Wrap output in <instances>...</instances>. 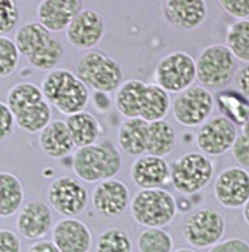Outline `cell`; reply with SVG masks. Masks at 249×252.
Instances as JSON below:
<instances>
[{"label":"cell","mask_w":249,"mask_h":252,"mask_svg":"<svg viewBox=\"0 0 249 252\" xmlns=\"http://www.w3.org/2000/svg\"><path fill=\"white\" fill-rule=\"evenodd\" d=\"M21 180L10 172H0V218L15 216L24 202Z\"/></svg>","instance_id":"27"},{"label":"cell","mask_w":249,"mask_h":252,"mask_svg":"<svg viewBox=\"0 0 249 252\" xmlns=\"http://www.w3.org/2000/svg\"><path fill=\"white\" fill-rule=\"evenodd\" d=\"M52 242L61 252H90L93 246V234L81 220L65 218L54 225Z\"/></svg>","instance_id":"18"},{"label":"cell","mask_w":249,"mask_h":252,"mask_svg":"<svg viewBox=\"0 0 249 252\" xmlns=\"http://www.w3.org/2000/svg\"><path fill=\"white\" fill-rule=\"evenodd\" d=\"M209 252H249V244L244 239L231 237L218 241L210 247Z\"/></svg>","instance_id":"37"},{"label":"cell","mask_w":249,"mask_h":252,"mask_svg":"<svg viewBox=\"0 0 249 252\" xmlns=\"http://www.w3.org/2000/svg\"><path fill=\"white\" fill-rule=\"evenodd\" d=\"M146 83L140 80H128L116 90L114 103L118 112L126 119L138 118V98Z\"/></svg>","instance_id":"28"},{"label":"cell","mask_w":249,"mask_h":252,"mask_svg":"<svg viewBox=\"0 0 249 252\" xmlns=\"http://www.w3.org/2000/svg\"><path fill=\"white\" fill-rule=\"evenodd\" d=\"M93 103L97 111L99 112H105L107 111L111 106V99L108 94L95 92L93 96Z\"/></svg>","instance_id":"41"},{"label":"cell","mask_w":249,"mask_h":252,"mask_svg":"<svg viewBox=\"0 0 249 252\" xmlns=\"http://www.w3.org/2000/svg\"><path fill=\"white\" fill-rule=\"evenodd\" d=\"M171 107V97L156 84H145L138 99L139 118L146 122L162 120Z\"/></svg>","instance_id":"24"},{"label":"cell","mask_w":249,"mask_h":252,"mask_svg":"<svg viewBox=\"0 0 249 252\" xmlns=\"http://www.w3.org/2000/svg\"><path fill=\"white\" fill-rule=\"evenodd\" d=\"M122 156L120 150L110 141L78 148L73 157V171L79 180L94 184L113 179L121 170Z\"/></svg>","instance_id":"4"},{"label":"cell","mask_w":249,"mask_h":252,"mask_svg":"<svg viewBox=\"0 0 249 252\" xmlns=\"http://www.w3.org/2000/svg\"><path fill=\"white\" fill-rule=\"evenodd\" d=\"M224 217L217 210L204 208L190 214L184 221L183 235L187 243L206 249L220 241L225 234Z\"/></svg>","instance_id":"10"},{"label":"cell","mask_w":249,"mask_h":252,"mask_svg":"<svg viewBox=\"0 0 249 252\" xmlns=\"http://www.w3.org/2000/svg\"><path fill=\"white\" fill-rule=\"evenodd\" d=\"M14 43L28 64L38 71H52L63 59L61 43L38 21L21 25L15 33Z\"/></svg>","instance_id":"1"},{"label":"cell","mask_w":249,"mask_h":252,"mask_svg":"<svg viewBox=\"0 0 249 252\" xmlns=\"http://www.w3.org/2000/svg\"><path fill=\"white\" fill-rule=\"evenodd\" d=\"M15 120L7 104L0 101V141L7 138L13 131Z\"/></svg>","instance_id":"39"},{"label":"cell","mask_w":249,"mask_h":252,"mask_svg":"<svg viewBox=\"0 0 249 252\" xmlns=\"http://www.w3.org/2000/svg\"><path fill=\"white\" fill-rule=\"evenodd\" d=\"M162 9L167 22L179 31L198 29L208 16V4L204 0H167Z\"/></svg>","instance_id":"17"},{"label":"cell","mask_w":249,"mask_h":252,"mask_svg":"<svg viewBox=\"0 0 249 252\" xmlns=\"http://www.w3.org/2000/svg\"><path fill=\"white\" fill-rule=\"evenodd\" d=\"M27 252H61L50 240H37L30 245Z\"/></svg>","instance_id":"42"},{"label":"cell","mask_w":249,"mask_h":252,"mask_svg":"<svg viewBox=\"0 0 249 252\" xmlns=\"http://www.w3.org/2000/svg\"><path fill=\"white\" fill-rule=\"evenodd\" d=\"M6 104L15 123L28 133L40 132L52 121L51 105L44 98L40 87L33 83L13 86L7 94Z\"/></svg>","instance_id":"2"},{"label":"cell","mask_w":249,"mask_h":252,"mask_svg":"<svg viewBox=\"0 0 249 252\" xmlns=\"http://www.w3.org/2000/svg\"><path fill=\"white\" fill-rule=\"evenodd\" d=\"M130 177L133 184L141 190L162 188L170 183V166L164 158L142 155L133 161Z\"/></svg>","instance_id":"21"},{"label":"cell","mask_w":249,"mask_h":252,"mask_svg":"<svg viewBox=\"0 0 249 252\" xmlns=\"http://www.w3.org/2000/svg\"><path fill=\"white\" fill-rule=\"evenodd\" d=\"M231 153L235 162L246 169L249 166V137L248 132H242L237 135L231 146Z\"/></svg>","instance_id":"35"},{"label":"cell","mask_w":249,"mask_h":252,"mask_svg":"<svg viewBox=\"0 0 249 252\" xmlns=\"http://www.w3.org/2000/svg\"><path fill=\"white\" fill-rule=\"evenodd\" d=\"M132 242L123 229L108 228L98 236L95 252H132Z\"/></svg>","instance_id":"32"},{"label":"cell","mask_w":249,"mask_h":252,"mask_svg":"<svg viewBox=\"0 0 249 252\" xmlns=\"http://www.w3.org/2000/svg\"><path fill=\"white\" fill-rule=\"evenodd\" d=\"M49 204L59 215L65 218L80 216L89 204V192L83 183L71 176L54 179L47 192Z\"/></svg>","instance_id":"12"},{"label":"cell","mask_w":249,"mask_h":252,"mask_svg":"<svg viewBox=\"0 0 249 252\" xmlns=\"http://www.w3.org/2000/svg\"><path fill=\"white\" fill-rule=\"evenodd\" d=\"M249 67L248 64H244L243 67H241V69H239L233 76L234 79V83L235 86L237 88V92L240 93L241 94H243L244 96H248V93H249V73H248Z\"/></svg>","instance_id":"40"},{"label":"cell","mask_w":249,"mask_h":252,"mask_svg":"<svg viewBox=\"0 0 249 252\" xmlns=\"http://www.w3.org/2000/svg\"><path fill=\"white\" fill-rule=\"evenodd\" d=\"M20 19L19 8L13 0H0V35L13 30Z\"/></svg>","instance_id":"34"},{"label":"cell","mask_w":249,"mask_h":252,"mask_svg":"<svg viewBox=\"0 0 249 252\" xmlns=\"http://www.w3.org/2000/svg\"><path fill=\"white\" fill-rule=\"evenodd\" d=\"M215 107L213 94L202 86H191L179 93L172 102L174 119L184 127L201 126L212 115Z\"/></svg>","instance_id":"11"},{"label":"cell","mask_w":249,"mask_h":252,"mask_svg":"<svg viewBox=\"0 0 249 252\" xmlns=\"http://www.w3.org/2000/svg\"><path fill=\"white\" fill-rule=\"evenodd\" d=\"M105 33L102 16L92 8L83 9L66 29L68 42L79 50H92L97 46Z\"/></svg>","instance_id":"15"},{"label":"cell","mask_w":249,"mask_h":252,"mask_svg":"<svg viewBox=\"0 0 249 252\" xmlns=\"http://www.w3.org/2000/svg\"><path fill=\"white\" fill-rule=\"evenodd\" d=\"M16 229L28 240H41L51 230L53 215L48 205L32 200L21 207L17 213Z\"/></svg>","instance_id":"19"},{"label":"cell","mask_w":249,"mask_h":252,"mask_svg":"<svg viewBox=\"0 0 249 252\" xmlns=\"http://www.w3.org/2000/svg\"><path fill=\"white\" fill-rule=\"evenodd\" d=\"M242 217H243V220H244L246 225H248V204H246L242 208Z\"/></svg>","instance_id":"43"},{"label":"cell","mask_w":249,"mask_h":252,"mask_svg":"<svg viewBox=\"0 0 249 252\" xmlns=\"http://www.w3.org/2000/svg\"><path fill=\"white\" fill-rule=\"evenodd\" d=\"M154 79L165 92L179 94L195 83L196 60L184 51L172 52L158 62Z\"/></svg>","instance_id":"9"},{"label":"cell","mask_w":249,"mask_h":252,"mask_svg":"<svg viewBox=\"0 0 249 252\" xmlns=\"http://www.w3.org/2000/svg\"><path fill=\"white\" fill-rule=\"evenodd\" d=\"M177 142L173 125L165 120L148 122L146 154L164 158L172 153Z\"/></svg>","instance_id":"26"},{"label":"cell","mask_w":249,"mask_h":252,"mask_svg":"<svg viewBox=\"0 0 249 252\" xmlns=\"http://www.w3.org/2000/svg\"><path fill=\"white\" fill-rule=\"evenodd\" d=\"M76 76L88 89L109 94L120 87L124 74L114 58L99 50H90L79 58Z\"/></svg>","instance_id":"5"},{"label":"cell","mask_w":249,"mask_h":252,"mask_svg":"<svg viewBox=\"0 0 249 252\" xmlns=\"http://www.w3.org/2000/svg\"><path fill=\"white\" fill-rule=\"evenodd\" d=\"M40 89L47 102L67 116L84 111L91 97L87 86L67 69L50 71Z\"/></svg>","instance_id":"3"},{"label":"cell","mask_w":249,"mask_h":252,"mask_svg":"<svg viewBox=\"0 0 249 252\" xmlns=\"http://www.w3.org/2000/svg\"><path fill=\"white\" fill-rule=\"evenodd\" d=\"M137 246L140 252H172L174 240L163 228L147 227L139 233Z\"/></svg>","instance_id":"31"},{"label":"cell","mask_w":249,"mask_h":252,"mask_svg":"<svg viewBox=\"0 0 249 252\" xmlns=\"http://www.w3.org/2000/svg\"><path fill=\"white\" fill-rule=\"evenodd\" d=\"M225 47L235 60L249 62V21L239 20L228 25L225 33Z\"/></svg>","instance_id":"30"},{"label":"cell","mask_w":249,"mask_h":252,"mask_svg":"<svg viewBox=\"0 0 249 252\" xmlns=\"http://www.w3.org/2000/svg\"><path fill=\"white\" fill-rule=\"evenodd\" d=\"M172 252H196L194 249H191V248H186V247H183V248H179L175 251H172Z\"/></svg>","instance_id":"44"},{"label":"cell","mask_w":249,"mask_h":252,"mask_svg":"<svg viewBox=\"0 0 249 252\" xmlns=\"http://www.w3.org/2000/svg\"><path fill=\"white\" fill-rule=\"evenodd\" d=\"M238 135L237 126L222 115L205 121L196 135L197 147L208 157L221 156L231 149Z\"/></svg>","instance_id":"13"},{"label":"cell","mask_w":249,"mask_h":252,"mask_svg":"<svg viewBox=\"0 0 249 252\" xmlns=\"http://www.w3.org/2000/svg\"><path fill=\"white\" fill-rule=\"evenodd\" d=\"M65 123L75 146L78 148L95 144L101 134L98 120L86 110L69 115Z\"/></svg>","instance_id":"25"},{"label":"cell","mask_w":249,"mask_h":252,"mask_svg":"<svg viewBox=\"0 0 249 252\" xmlns=\"http://www.w3.org/2000/svg\"><path fill=\"white\" fill-rule=\"evenodd\" d=\"M148 122L140 118L124 120L118 128L117 143L124 153L142 156L146 153Z\"/></svg>","instance_id":"23"},{"label":"cell","mask_w":249,"mask_h":252,"mask_svg":"<svg viewBox=\"0 0 249 252\" xmlns=\"http://www.w3.org/2000/svg\"><path fill=\"white\" fill-rule=\"evenodd\" d=\"M22 243L17 233L0 228V252H21Z\"/></svg>","instance_id":"38"},{"label":"cell","mask_w":249,"mask_h":252,"mask_svg":"<svg viewBox=\"0 0 249 252\" xmlns=\"http://www.w3.org/2000/svg\"><path fill=\"white\" fill-rule=\"evenodd\" d=\"M214 195L218 203L225 209H242L249 201L247 169L233 166L220 171L214 183Z\"/></svg>","instance_id":"14"},{"label":"cell","mask_w":249,"mask_h":252,"mask_svg":"<svg viewBox=\"0 0 249 252\" xmlns=\"http://www.w3.org/2000/svg\"><path fill=\"white\" fill-rule=\"evenodd\" d=\"M39 144L43 153L59 160L71 155L76 146L63 120H53L39 132Z\"/></svg>","instance_id":"22"},{"label":"cell","mask_w":249,"mask_h":252,"mask_svg":"<svg viewBox=\"0 0 249 252\" xmlns=\"http://www.w3.org/2000/svg\"><path fill=\"white\" fill-rule=\"evenodd\" d=\"M20 61L19 51L9 37L0 35V78H7L12 75Z\"/></svg>","instance_id":"33"},{"label":"cell","mask_w":249,"mask_h":252,"mask_svg":"<svg viewBox=\"0 0 249 252\" xmlns=\"http://www.w3.org/2000/svg\"><path fill=\"white\" fill-rule=\"evenodd\" d=\"M83 6L80 0H44L37 8L38 22L51 33L62 32L84 9Z\"/></svg>","instance_id":"20"},{"label":"cell","mask_w":249,"mask_h":252,"mask_svg":"<svg viewBox=\"0 0 249 252\" xmlns=\"http://www.w3.org/2000/svg\"><path fill=\"white\" fill-rule=\"evenodd\" d=\"M220 8L229 16L239 20H248L249 1L248 0H220Z\"/></svg>","instance_id":"36"},{"label":"cell","mask_w":249,"mask_h":252,"mask_svg":"<svg viewBox=\"0 0 249 252\" xmlns=\"http://www.w3.org/2000/svg\"><path fill=\"white\" fill-rule=\"evenodd\" d=\"M173 194L162 188L140 190L132 198L130 212L133 220L145 227L162 228L169 225L178 214Z\"/></svg>","instance_id":"6"},{"label":"cell","mask_w":249,"mask_h":252,"mask_svg":"<svg viewBox=\"0 0 249 252\" xmlns=\"http://www.w3.org/2000/svg\"><path fill=\"white\" fill-rule=\"evenodd\" d=\"M215 165L201 152H189L178 158L170 168V182L175 191L184 196L195 195L210 184Z\"/></svg>","instance_id":"7"},{"label":"cell","mask_w":249,"mask_h":252,"mask_svg":"<svg viewBox=\"0 0 249 252\" xmlns=\"http://www.w3.org/2000/svg\"><path fill=\"white\" fill-rule=\"evenodd\" d=\"M130 194L127 186L118 179L100 181L92 194L93 209L104 217H118L129 206Z\"/></svg>","instance_id":"16"},{"label":"cell","mask_w":249,"mask_h":252,"mask_svg":"<svg viewBox=\"0 0 249 252\" xmlns=\"http://www.w3.org/2000/svg\"><path fill=\"white\" fill-rule=\"evenodd\" d=\"M236 70V60L223 44L205 47L196 60V78L202 87L221 90L232 80Z\"/></svg>","instance_id":"8"},{"label":"cell","mask_w":249,"mask_h":252,"mask_svg":"<svg viewBox=\"0 0 249 252\" xmlns=\"http://www.w3.org/2000/svg\"><path fill=\"white\" fill-rule=\"evenodd\" d=\"M218 107L225 118L236 126L248 123V98L235 91H224L218 94Z\"/></svg>","instance_id":"29"}]
</instances>
